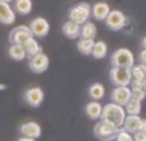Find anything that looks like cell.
I'll use <instances>...</instances> for the list:
<instances>
[{"label":"cell","instance_id":"6da1fadb","mask_svg":"<svg viewBox=\"0 0 146 141\" xmlns=\"http://www.w3.org/2000/svg\"><path fill=\"white\" fill-rule=\"evenodd\" d=\"M126 110L122 105H118L115 103H108L105 105H103V112H101L100 119L106 121L109 123L114 124L115 127H122L126 118Z\"/></svg>","mask_w":146,"mask_h":141},{"label":"cell","instance_id":"7a4b0ae2","mask_svg":"<svg viewBox=\"0 0 146 141\" xmlns=\"http://www.w3.org/2000/svg\"><path fill=\"white\" fill-rule=\"evenodd\" d=\"M122 127H115L103 119H98V123L94 126V135L100 141H114Z\"/></svg>","mask_w":146,"mask_h":141},{"label":"cell","instance_id":"3957f363","mask_svg":"<svg viewBox=\"0 0 146 141\" xmlns=\"http://www.w3.org/2000/svg\"><path fill=\"white\" fill-rule=\"evenodd\" d=\"M135 64V55L129 49L119 48L110 55V66L118 68H131Z\"/></svg>","mask_w":146,"mask_h":141},{"label":"cell","instance_id":"277c9868","mask_svg":"<svg viewBox=\"0 0 146 141\" xmlns=\"http://www.w3.org/2000/svg\"><path fill=\"white\" fill-rule=\"evenodd\" d=\"M91 17V7L87 3H78L68 9V19L77 25H83Z\"/></svg>","mask_w":146,"mask_h":141},{"label":"cell","instance_id":"5b68a950","mask_svg":"<svg viewBox=\"0 0 146 141\" xmlns=\"http://www.w3.org/2000/svg\"><path fill=\"white\" fill-rule=\"evenodd\" d=\"M109 80L114 86H129L132 81L129 68H118L111 67L109 70Z\"/></svg>","mask_w":146,"mask_h":141},{"label":"cell","instance_id":"8992f818","mask_svg":"<svg viewBox=\"0 0 146 141\" xmlns=\"http://www.w3.org/2000/svg\"><path fill=\"white\" fill-rule=\"evenodd\" d=\"M127 18L122 10L113 9L109 12L108 17L105 18V25L110 31H121L126 26Z\"/></svg>","mask_w":146,"mask_h":141},{"label":"cell","instance_id":"52a82bcc","mask_svg":"<svg viewBox=\"0 0 146 141\" xmlns=\"http://www.w3.org/2000/svg\"><path fill=\"white\" fill-rule=\"evenodd\" d=\"M44 99H45L44 90L41 87H38V86L27 88V90L25 91V94H23V100H25L31 108H38V106L44 103Z\"/></svg>","mask_w":146,"mask_h":141},{"label":"cell","instance_id":"ba28073f","mask_svg":"<svg viewBox=\"0 0 146 141\" xmlns=\"http://www.w3.org/2000/svg\"><path fill=\"white\" fill-rule=\"evenodd\" d=\"M28 27H30L33 37H45V36H48L49 32H50V23L44 17L33 18Z\"/></svg>","mask_w":146,"mask_h":141},{"label":"cell","instance_id":"9c48e42d","mask_svg":"<svg viewBox=\"0 0 146 141\" xmlns=\"http://www.w3.org/2000/svg\"><path fill=\"white\" fill-rule=\"evenodd\" d=\"M49 64H50V59L44 51H40L38 54L28 59V67L33 73H44L49 68Z\"/></svg>","mask_w":146,"mask_h":141},{"label":"cell","instance_id":"30bf717a","mask_svg":"<svg viewBox=\"0 0 146 141\" xmlns=\"http://www.w3.org/2000/svg\"><path fill=\"white\" fill-rule=\"evenodd\" d=\"M31 36H32V32H31L28 26H17L10 31L9 43L12 45H23V43Z\"/></svg>","mask_w":146,"mask_h":141},{"label":"cell","instance_id":"8fae6325","mask_svg":"<svg viewBox=\"0 0 146 141\" xmlns=\"http://www.w3.org/2000/svg\"><path fill=\"white\" fill-rule=\"evenodd\" d=\"M110 99L113 103L124 106L131 99V88H129V86H117V87H114L110 94Z\"/></svg>","mask_w":146,"mask_h":141},{"label":"cell","instance_id":"7c38bea8","mask_svg":"<svg viewBox=\"0 0 146 141\" xmlns=\"http://www.w3.org/2000/svg\"><path fill=\"white\" fill-rule=\"evenodd\" d=\"M19 132L22 136L26 137H31V139H38L42 134V130H41V126L37 123V122H25V123L21 124L19 127Z\"/></svg>","mask_w":146,"mask_h":141},{"label":"cell","instance_id":"4fadbf2b","mask_svg":"<svg viewBox=\"0 0 146 141\" xmlns=\"http://www.w3.org/2000/svg\"><path fill=\"white\" fill-rule=\"evenodd\" d=\"M141 126H142V118L139 114H127L123 124H122V128L124 131H127L128 134L133 135L135 132L141 130Z\"/></svg>","mask_w":146,"mask_h":141},{"label":"cell","instance_id":"5bb4252c","mask_svg":"<svg viewBox=\"0 0 146 141\" xmlns=\"http://www.w3.org/2000/svg\"><path fill=\"white\" fill-rule=\"evenodd\" d=\"M15 22V12L9 3L0 1V23L5 26L13 25Z\"/></svg>","mask_w":146,"mask_h":141},{"label":"cell","instance_id":"9a60e30c","mask_svg":"<svg viewBox=\"0 0 146 141\" xmlns=\"http://www.w3.org/2000/svg\"><path fill=\"white\" fill-rule=\"evenodd\" d=\"M109 12H110V7L105 1H99L91 8V15L95 21H105Z\"/></svg>","mask_w":146,"mask_h":141},{"label":"cell","instance_id":"2e32d148","mask_svg":"<svg viewBox=\"0 0 146 141\" xmlns=\"http://www.w3.org/2000/svg\"><path fill=\"white\" fill-rule=\"evenodd\" d=\"M22 46H23V49H25V51H26V58H28V59H30L31 57L38 54L40 51H42V48L40 46V44L37 43V40H36L33 36L28 37L27 40L23 43Z\"/></svg>","mask_w":146,"mask_h":141},{"label":"cell","instance_id":"e0dca14e","mask_svg":"<svg viewBox=\"0 0 146 141\" xmlns=\"http://www.w3.org/2000/svg\"><path fill=\"white\" fill-rule=\"evenodd\" d=\"M85 112L87 114V117L92 121H98L101 117V112H103V105H101L99 101L92 100L90 103L86 104L85 106Z\"/></svg>","mask_w":146,"mask_h":141},{"label":"cell","instance_id":"ac0fdd59","mask_svg":"<svg viewBox=\"0 0 146 141\" xmlns=\"http://www.w3.org/2000/svg\"><path fill=\"white\" fill-rule=\"evenodd\" d=\"M80 30H81V26L72 22V21H69V19L63 25V27H62L63 35L66 36V37L71 39V40H74V39L80 37Z\"/></svg>","mask_w":146,"mask_h":141},{"label":"cell","instance_id":"d6986e66","mask_svg":"<svg viewBox=\"0 0 146 141\" xmlns=\"http://www.w3.org/2000/svg\"><path fill=\"white\" fill-rule=\"evenodd\" d=\"M87 94L92 100H101V99L105 96V87H104L103 83L100 82H94L88 86L87 88Z\"/></svg>","mask_w":146,"mask_h":141},{"label":"cell","instance_id":"ffe728a7","mask_svg":"<svg viewBox=\"0 0 146 141\" xmlns=\"http://www.w3.org/2000/svg\"><path fill=\"white\" fill-rule=\"evenodd\" d=\"M96 33H98V28H96L94 22L87 21V22H85L83 25H81V30H80L81 39H91V40H95Z\"/></svg>","mask_w":146,"mask_h":141},{"label":"cell","instance_id":"44dd1931","mask_svg":"<svg viewBox=\"0 0 146 141\" xmlns=\"http://www.w3.org/2000/svg\"><path fill=\"white\" fill-rule=\"evenodd\" d=\"M108 54V45L105 41L99 40L94 43L92 50H91V57L94 59H104Z\"/></svg>","mask_w":146,"mask_h":141},{"label":"cell","instance_id":"7402d4cb","mask_svg":"<svg viewBox=\"0 0 146 141\" xmlns=\"http://www.w3.org/2000/svg\"><path fill=\"white\" fill-rule=\"evenodd\" d=\"M13 1H14L13 9H14V12L18 13V14L27 15L32 12V7H33L32 0H13Z\"/></svg>","mask_w":146,"mask_h":141},{"label":"cell","instance_id":"603a6c76","mask_svg":"<svg viewBox=\"0 0 146 141\" xmlns=\"http://www.w3.org/2000/svg\"><path fill=\"white\" fill-rule=\"evenodd\" d=\"M129 72H131L132 80L141 82L146 77V64H142V63L133 64V66L129 68Z\"/></svg>","mask_w":146,"mask_h":141},{"label":"cell","instance_id":"cb8c5ba5","mask_svg":"<svg viewBox=\"0 0 146 141\" xmlns=\"http://www.w3.org/2000/svg\"><path fill=\"white\" fill-rule=\"evenodd\" d=\"M94 43L95 40H91V39H80L77 41V50L83 55H91Z\"/></svg>","mask_w":146,"mask_h":141},{"label":"cell","instance_id":"d4e9b609","mask_svg":"<svg viewBox=\"0 0 146 141\" xmlns=\"http://www.w3.org/2000/svg\"><path fill=\"white\" fill-rule=\"evenodd\" d=\"M9 57L15 62H21L26 58V51L22 45H10L9 50H8Z\"/></svg>","mask_w":146,"mask_h":141},{"label":"cell","instance_id":"484cf974","mask_svg":"<svg viewBox=\"0 0 146 141\" xmlns=\"http://www.w3.org/2000/svg\"><path fill=\"white\" fill-rule=\"evenodd\" d=\"M141 103L142 101H139L136 99H129L128 103L123 106L124 110H126V114H139L141 113Z\"/></svg>","mask_w":146,"mask_h":141},{"label":"cell","instance_id":"4316f807","mask_svg":"<svg viewBox=\"0 0 146 141\" xmlns=\"http://www.w3.org/2000/svg\"><path fill=\"white\" fill-rule=\"evenodd\" d=\"M115 141H133V137H132L131 134H128V132L124 131L123 128H121L115 137Z\"/></svg>","mask_w":146,"mask_h":141},{"label":"cell","instance_id":"83f0119b","mask_svg":"<svg viewBox=\"0 0 146 141\" xmlns=\"http://www.w3.org/2000/svg\"><path fill=\"white\" fill-rule=\"evenodd\" d=\"M133 141H146V132L144 131H137L132 135Z\"/></svg>","mask_w":146,"mask_h":141},{"label":"cell","instance_id":"f1b7e54d","mask_svg":"<svg viewBox=\"0 0 146 141\" xmlns=\"http://www.w3.org/2000/svg\"><path fill=\"white\" fill-rule=\"evenodd\" d=\"M139 61H140V63L146 64V49H142V50L140 51V54H139Z\"/></svg>","mask_w":146,"mask_h":141},{"label":"cell","instance_id":"f546056e","mask_svg":"<svg viewBox=\"0 0 146 141\" xmlns=\"http://www.w3.org/2000/svg\"><path fill=\"white\" fill-rule=\"evenodd\" d=\"M17 141H36V139H31V137H26V136H22L19 137Z\"/></svg>","mask_w":146,"mask_h":141},{"label":"cell","instance_id":"4dcf8cb0","mask_svg":"<svg viewBox=\"0 0 146 141\" xmlns=\"http://www.w3.org/2000/svg\"><path fill=\"white\" fill-rule=\"evenodd\" d=\"M141 87H142V90H144L145 92H146V77L141 81Z\"/></svg>","mask_w":146,"mask_h":141},{"label":"cell","instance_id":"1f68e13d","mask_svg":"<svg viewBox=\"0 0 146 141\" xmlns=\"http://www.w3.org/2000/svg\"><path fill=\"white\" fill-rule=\"evenodd\" d=\"M141 48L142 49H146V36L141 40Z\"/></svg>","mask_w":146,"mask_h":141},{"label":"cell","instance_id":"d6a6232c","mask_svg":"<svg viewBox=\"0 0 146 141\" xmlns=\"http://www.w3.org/2000/svg\"><path fill=\"white\" fill-rule=\"evenodd\" d=\"M0 1H5V3H12L13 0H0Z\"/></svg>","mask_w":146,"mask_h":141},{"label":"cell","instance_id":"836d02e7","mask_svg":"<svg viewBox=\"0 0 146 141\" xmlns=\"http://www.w3.org/2000/svg\"><path fill=\"white\" fill-rule=\"evenodd\" d=\"M5 88V85H0V90H4Z\"/></svg>","mask_w":146,"mask_h":141}]
</instances>
